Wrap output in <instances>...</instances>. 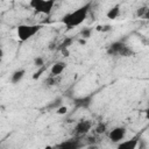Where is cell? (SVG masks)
Returning a JSON list of instances; mask_svg holds the SVG:
<instances>
[{
	"label": "cell",
	"instance_id": "cell-1",
	"mask_svg": "<svg viewBox=\"0 0 149 149\" xmlns=\"http://www.w3.org/2000/svg\"><path fill=\"white\" fill-rule=\"evenodd\" d=\"M90 8H91V2H87V3H85L84 6L77 8L76 10H73V12H71V13L64 15L61 21H62V23L65 24V27H68L69 29L74 28V27H78V26H80V24L85 21V19L87 17L88 12H90Z\"/></svg>",
	"mask_w": 149,
	"mask_h": 149
},
{
	"label": "cell",
	"instance_id": "cell-2",
	"mask_svg": "<svg viewBox=\"0 0 149 149\" xmlns=\"http://www.w3.org/2000/svg\"><path fill=\"white\" fill-rule=\"evenodd\" d=\"M40 24H20L16 29V34L20 41L26 42L29 38H31L34 35H36L41 30Z\"/></svg>",
	"mask_w": 149,
	"mask_h": 149
},
{
	"label": "cell",
	"instance_id": "cell-3",
	"mask_svg": "<svg viewBox=\"0 0 149 149\" xmlns=\"http://www.w3.org/2000/svg\"><path fill=\"white\" fill-rule=\"evenodd\" d=\"M29 5L35 9L36 14H45L49 15L55 6L54 0H31Z\"/></svg>",
	"mask_w": 149,
	"mask_h": 149
},
{
	"label": "cell",
	"instance_id": "cell-4",
	"mask_svg": "<svg viewBox=\"0 0 149 149\" xmlns=\"http://www.w3.org/2000/svg\"><path fill=\"white\" fill-rule=\"evenodd\" d=\"M107 52L109 55H118V56H123V57H129L133 55V50L121 41H115L112 44H109Z\"/></svg>",
	"mask_w": 149,
	"mask_h": 149
},
{
	"label": "cell",
	"instance_id": "cell-5",
	"mask_svg": "<svg viewBox=\"0 0 149 149\" xmlns=\"http://www.w3.org/2000/svg\"><path fill=\"white\" fill-rule=\"evenodd\" d=\"M126 133H127V129L122 126H119V127H114L109 133H108V139L111 140V142H114V143H120L125 136H126Z\"/></svg>",
	"mask_w": 149,
	"mask_h": 149
},
{
	"label": "cell",
	"instance_id": "cell-6",
	"mask_svg": "<svg viewBox=\"0 0 149 149\" xmlns=\"http://www.w3.org/2000/svg\"><path fill=\"white\" fill-rule=\"evenodd\" d=\"M92 122L90 120H80L79 122H77L76 127H74V133L77 135H84L87 134L91 128H92Z\"/></svg>",
	"mask_w": 149,
	"mask_h": 149
},
{
	"label": "cell",
	"instance_id": "cell-7",
	"mask_svg": "<svg viewBox=\"0 0 149 149\" xmlns=\"http://www.w3.org/2000/svg\"><path fill=\"white\" fill-rule=\"evenodd\" d=\"M139 142H140L139 136H134L129 140H125L118 143L116 149H136L139 146Z\"/></svg>",
	"mask_w": 149,
	"mask_h": 149
},
{
	"label": "cell",
	"instance_id": "cell-8",
	"mask_svg": "<svg viewBox=\"0 0 149 149\" xmlns=\"http://www.w3.org/2000/svg\"><path fill=\"white\" fill-rule=\"evenodd\" d=\"M81 146L83 143L79 139H71V140H68L61 143L57 147V149H80Z\"/></svg>",
	"mask_w": 149,
	"mask_h": 149
},
{
	"label": "cell",
	"instance_id": "cell-9",
	"mask_svg": "<svg viewBox=\"0 0 149 149\" xmlns=\"http://www.w3.org/2000/svg\"><path fill=\"white\" fill-rule=\"evenodd\" d=\"M74 106L77 108H88L92 104V95H85L80 98H73Z\"/></svg>",
	"mask_w": 149,
	"mask_h": 149
},
{
	"label": "cell",
	"instance_id": "cell-10",
	"mask_svg": "<svg viewBox=\"0 0 149 149\" xmlns=\"http://www.w3.org/2000/svg\"><path fill=\"white\" fill-rule=\"evenodd\" d=\"M65 69H66V63H65V62H62V61L56 62V63L51 66V69H50V73H51L50 76L57 77V76H59Z\"/></svg>",
	"mask_w": 149,
	"mask_h": 149
},
{
	"label": "cell",
	"instance_id": "cell-11",
	"mask_svg": "<svg viewBox=\"0 0 149 149\" xmlns=\"http://www.w3.org/2000/svg\"><path fill=\"white\" fill-rule=\"evenodd\" d=\"M24 74H26V71H24L23 69L15 70V71L12 73V76H10V81H12L13 84H19V83L23 79Z\"/></svg>",
	"mask_w": 149,
	"mask_h": 149
},
{
	"label": "cell",
	"instance_id": "cell-12",
	"mask_svg": "<svg viewBox=\"0 0 149 149\" xmlns=\"http://www.w3.org/2000/svg\"><path fill=\"white\" fill-rule=\"evenodd\" d=\"M119 15H120V6L119 5H115L114 7L109 8L108 12H107V14H106V16L108 19H111V20H115Z\"/></svg>",
	"mask_w": 149,
	"mask_h": 149
},
{
	"label": "cell",
	"instance_id": "cell-13",
	"mask_svg": "<svg viewBox=\"0 0 149 149\" xmlns=\"http://www.w3.org/2000/svg\"><path fill=\"white\" fill-rule=\"evenodd\" d=\"M72 42H73V38H71V37H65V40L59 44V49H61V50L68 49V48L72 44Z\"/></svg>",
	"mask_w": 149,
	"mask_h": 149
},
{
	"label": "cell",
	"instance_id": "cell-14",
	"mask_svg": "<svg viewBox=\"0 0 149 149\" xmlns=\"http://www.w3.org/2000/svg\"><path fill=\"white\" fill-rule=\"evenodd\" d=\"M80 36L84 38V40H86V38H90L91 37V34H92V29L91 28H83L81 30H80Z\"/></svg>",
	"mask_w": 149,
	"mask_h": 149
},
{
	"label": "cell",
	"instance_id": "cell-15",
	"mask_svg": "<svg viewBox=\"0 0 149 149\" xmlns=\"http://www.w3.org/2000/svg\"><path fill=\"white\" fill-rule=\"evenodd\" d=\"M94 130H95L97 134H104V133L106 132V125L102 123V122H99V123L95 126Z\"/></svg>",
	"mask_w": 149,
	"mask_h": 149
},
{
	"label": "cell",
	"instance_id": "cell-16",
	"mask_svg": "<svg viewBox=\"0 0 149 149\" xmlns=\"http://www.w3.org/2000/svg\"><path fill=\"white\" fill-rule=\"evenodd\" d=\"M34 65L37 66V68H43V65H44V59H43L42 57H36V58L34 59Z\"/></svg>",
	"mask_w": 149,
	"mask_h": 149
},
{
	"label": "cell",
	"instance_id": "cell-17",
	"mask_svg": "<svg viewBox=\"0 0 149 149\" xmlns=\"http://www.w3.org/2000/svg\"><path fill=\"white\" fill-rule=\"evenodd\" d=\"M146 9H147V7H141V8H139L137 12H136V15L140 16V17H142V16L144 15V13H146Z\"/></svg>",
	"mask_w": 149,
	"mask_h": 149
},
{
	"label": "cell",
	"instance_id": "cell-18",
	"mask_svg": "<svg viewBox=\"0 0 149 149\" xmlns=\"http://www.w3.org/2000/svg\"><path fill=\"white\" fill-rule=\"evenodd\" d=\"M111 26L109 24H105V26H99L98 27V30H101V31H108V30H111Z\"/></svg>",
	"mask_w": 149,
	"mask_h": 149
},
{
	"label": "cell",
	"instance_id": "cell-19",
	"mask_svg": "<svg viewBox=\"0 0 149 149\" xmlns=\"http://www.w3.org/2000/svg\"><path fill=\"white\" fill-rule=\"evenodd\" d=\"M66 111H68V108H66L65 106H62V107H59V108H57V111H56V113H57V114H59V115H62V114H64V113H66Z\"/></svg>",
	"mask_w": 149,
	"mask_h": 149
},
{
	"label": "cell",
	"instance_id": "cell-20",
	"mask_svg": "<svg viewBox=\"0 0 149 149\" xmlns=\"http://www.w3.org/2000/svg\"><path fill=\"white\" fill-rule=\"evenodd\" d=\"M144 115H146V119L149 121V105H148V107H147L146 111H144Z\"/></svg>",
	"mask_w": 149,
	"mask_h": 149
},
{
	"label": "cell",
	"instance_id": "cell-21",
	"mask_svg": "<svg viewBox=\"0 0 149 149\" xmlns=\"http://www.w3.org/2000/svg\"><path fill=\"white\" fill-rule=\"evenodd\" d=\"M86 149H99V147L97 144H88Z\"/></svg>",
	"mask_w": 149,
	"mask_h": 149
},
{
	"label": "cell",
	"instance_id": "cell-22",
	"mask_svg": "<svg viewBox=\"0 0 149 149\" xmlns=\"http://www.w3.org/2000/svg\"><path fill=\"white\" fill-rule=\"evenodd\" d=\"M142 17H143V19H149V8L146 9V13H144V15H143Z\"/></svg>",
	"mask_w": 149,
	"mask_h": 149
},
{
	"label": "cell",
	"instance_id": "cell-23",
	"mask_svg": "<svg viewBox=\"0 0 149 149\" xmlns=\"http://www.w3.org/2000/svg\"><path fill=\"white\" fill-rule=\"evenodd\" d=\"M61 51H62V54H63L65 57L69 56V50H68V49H63V50H61Z\"/></svg>",
	"mask_w": 149,
	"mask_h": 149
}]
</instances>
